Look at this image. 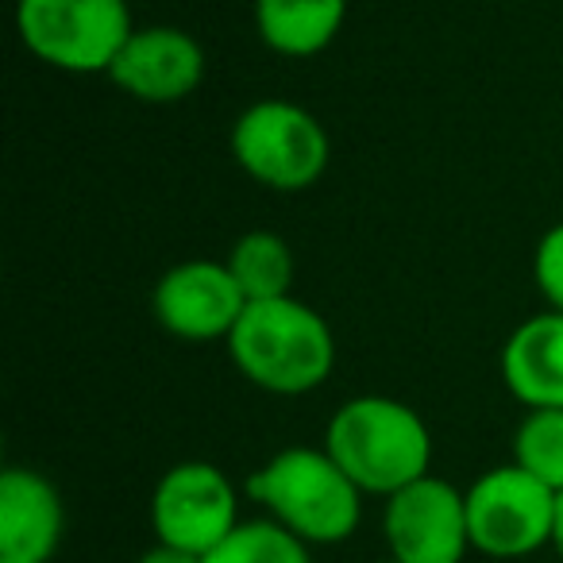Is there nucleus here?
I'll return each mask as SVG.
<instances>
[{"mask_svg": "<svg viewBox=\"0 0 563 563\" xmlns=\"http://www.w3.org/2000/svg\"><path fill=\"white\" fill-rule=\"evenodd\" d=\"M232 367L251 386L278 398H301L329 383L336 367L332 324L301 298L251 301L224 340Z\"/></svg>", "mask_w": 563, "mask_h": 563, "instance_id": "obj_1", "label": "nucleus"}, {"mask_svg": "<svg viewBox=\"0 0 563 563\" xmlns=\"http://www.w3.org/2000/svg\"><path fill=\"white\" fill-rule=\"evenodd\" d=\"M383 537L401 563H463L471 548L467 490L440 475L401 486L383 506Z\"/></svg>", "mask_w": 563, "mask_h": 563, "instance_id": "obj_8", "label": "nucleus"}, {"mask_svg": "<svg viewBox=\"0 0 563 563\" xmlns=\"http://www.w3.org/2000/svg\"><path fill=\"white\" fill-rule=\"evenodd\" d=\"M135 563H205V555H194V552H186V548H174V544L155 540Z\"/></svg>", "mask_w": 563, "mask_h": 563, "instance_id": "obj_18", "label": "nucleus"}, {"mask_svg": "<svg viewBox=\"0 0 563 563\" xmlns=\"http://www.w3.org/2000/svg\"><path fill=\"white\" fill-rule=\"evenodd\" d=\"M521 563H532V560H521Z\"/></svg>", "mask_w": 563, "mask_h": 563, "instance_id": "obj_21", "label": "nucleus"}, {"mask_svg": "<svg viewBox=\"0 0 563 563\" xmlns=\"http://www.w3.org/2000/svg\"><path fill=\"white\" fill-rule=\"evenodd\" d=\"M243 309H247V298L235 286L228 263H217V258H186L170 266L151 294V313L158 329L186 344L228 340Z\"/></svg>", "mask_w": 563, "mask_h": 563, "instance_id": "obj_9", "label": "nucleus"}, {"mask_svg": "<svg viewBox=\"0 0 563 563\" xmlns=\"http://www.w3.org/2000/svg\"><path fill=\"white\" fill-rule=\"evenodd\" d=\"M532 278H537V290L548 301V309L563 313V220L540 235L537 251H532Z\"/></svg>", "mask_w": 563, "mask_h": 563, "instance_id": "obj_17", "label": "nucleus"}, {"mask_svg": "<svg viewBox=\"0 0 563 563\" xmlns=\"http://www.w3.org/2000/svg\"><path fill=\"white\" fill-rule=\"evenodd\" d=\"M228 271H232L235 286L243 290V298L251 301H271V298H286L294 294V251L290 243L282 240L278 232H243L240 240L228 251Z\"/></svg>", "mask_w": 563, "mask_h": 563, "instance_id": "obj_14", "label": "nucleus"}, {"mask_svg": "<svg viewBox=\"0 0 563 563\" xmlns=\"http://www.w3.org/2000/svg\"><path fill=\"white\" fill-rule=\"evenodd\" d=\"M109 81L140 104H178L205 81V47L186 27H135L112 63Z\"/></svg>", "mask_w": 563, "mask_h": 563, "instance_id": "obj_10", "label": "nucleus"}, {"mask_svg": "<svg viewBox=\"0 0 563 563\" xmlns=\"http://www.w3.org/2000/svg\"><path fill=\"white\" fill-rule=\"evenodd\" d=\"M329 455L363 494L390 498L401 486L432 475V432L413 406L390 394L347 398L324 424Z\"/></svg>", "mask_w": 563, "mask_h": 563, "instance_id": "obj_3", "label": "nucleus"}, {"mask_svg": "<svg viewBox=\"0 0 563 563\" xmlns=\"http://www.w3.org/2000/svg\"><path fill=\"white\" fill-rule=\"evenodd\" d=\"M240 494L232 478L209 460H181L158 475L151 490L155 540L209 555L240 529Z\"/></svg>", "mask_w": 563, "mask_h": 563, "instance_id": "obj_7", "label": "nucleus"}, {"mask_svg": "<svg viewBox=\"0 0 563 563\" xmlns=\"http://www.w3.org/2000/svg\"><path fill=\"white\" fill-rule=\"evenodd\" d=\"M378 563H401V560H394V555H386V560H378Z\"/></svg>", "mask_w": 563, "mask_h": 563, "instance_id": "obj_20", "label": "nucleus"}, {"mask_svg": "<svg viewBox=\"0 0 563 563\" xmlns=\"http://www.w3.org/2000/svg\"><path fill=\"white\" fill-rule=\"evenodd\" d=\"M132 32L128 0H16L20 43L51 70L109 78Z\"/></svg>", "mask_w": 563, "mask_h": 563, "instance_id": "obj_5", "label": "nucleus"}, {"mask_svg": "<svg viewBox=\"0 0 563 563\" xmlns=\"http://www.w3.org/2000/svg\"><path fill=\"white\" fill-rule=\"evenodd\" d=\"M552 548H555V555H560V563H563V490H560V498H555V532H552Z\"/></svg>", "mask_w": 563, "mask_h": 563, "instance_id": "obj_19", "label": "nucleus"}, {"mask_svg": "<svg viewBox=\"0 0 563 563\" xmlns=\"http://www.w3.org/2000/svg\"><path fill=\"white\" fill-rule=\"evenodd\" d=\"M228 147L235 166L274 194H301L317 186L332 158V143L321 120L282 97L247 104L235 117Z\"/></svg>", "mask_w": 563, "mask_h": 563, "instance_id": "obj_4", "label": "nucleus"}, {"mask_svg": "<svg viewBox=\"0 0 563 563\" xmlns=\"http://www.w3.org/2000/svg\"><path fill=\"white\" fill-rule=\"evenodd\" d=\"M205 563H313V548L271 517H251L224 544L212 548Z\"/></svg>", "mask_w": 563, "mask_h": 563, "instance_id": "obj_15", "label": "nucleus"}, {"mask_svg": "<svg viewBox=\"0 0 563 563\" xmlns=\"http://www.w3.org/2000/svg\"><path fill=\"white\" fill-rule=\"evenodd\" d=\"M501 383L525 409H563V313L548 309L509 332Z\"/></svg>", "mask_w": 563, "mask_h": 563, "instance_id": "obj_12", "label": "nucleus"}, {"mask_svg": "<svg viewBox=\"0 0 563 563\" xmlns=\"http://www.w3.org/2000/svg\"><path fill=\"white\" fill-rule=\"evenodd\" d=\"M514 463L555 494L563 490V409H525L514 432Z\"/></svg>", "mask_w": 563, "mask_h": 563, "instance_id": "obj_16", "label": "nucleus"}, {"mask_svg": "<svg viewBox=\"0 0 563 563\" xmlns=\"http://www.w3.org/2000/svg\"><path fill=\"white\" fill-rule=\"evenodd\" d=\"M347 0H255V32L282 58H313L336 43Z\"/></svg>", "mask_w": 563, "mask_h": 563, "instance_id": "obj_13", "label": "nucleus"}, {"mask_svg": "<svg viewBox=\"0 0 563 563\" xmlns=\"http://www.w3.org/2000/svg\"><path fill=\"white\" fill-rule=\"evenodd\" d=\"M247 494L271 521L306 540L309 548L352 540L367 498L324 444H294L274 452L247 475Z\"/></svg>", "mask_w": 563, "mask_h": 563, "instance_id": "obj_2", "label": "nucleus"}, {"mask_svg": "<svg viewBox=\"0 0 563 563\" xmlns=\"http://www.w3.org/2000/svg\"><path fill=\"white\" fill-rule=\"evenodd\" d=\"M63 532V494L43 471L9 467L0 475V563H51Z\"/></svg>", "mask_w": 563, "mask_h": 563, "instance_id": "obj_11", "label": "nucleus"}, {"mask_svg": "<svg viewBox=\"0 0 563 563\" xmlns=\"http://www.w3.org/2000/svg\"><path fill=\"white\" fill-rule=\"evenodd\" d=\"M555 498L537 475L517 467L514 460L490 467L467 486V529L471 548L501 563L532 560L540 548L552 544Z\"/></svg>", "mask_w": 563, "mask_h": 563, "instance_id": "obj_6", "label": "nucleus"}]
</instances>
